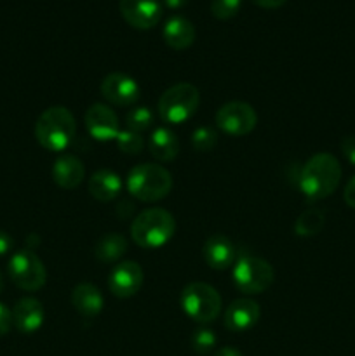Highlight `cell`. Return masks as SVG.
<instances>
[{
    "label": "cell",
    "mask_w": 355,
    "mask_h": 356,
    "mask_svg": "<svg viewBox=\"0 0 355 356\" xmlns=\"http://www.w3.org/2000/svg\"><path fill=\"white\" fill-rule=\"evenodd\" d=\"M341 165L331 153H317L305 163L299 176V190L308 200H322L336 191Z\"/></svg>",
    "instance_id": "obj_1"
},
{
    "label": "cell",
    "mask_w": 355,
    "mask_h": 356,
    "mask_svg": "<svg viewBox=\"0 0 355 356\" xmlns=\"http://www.w3.org/2000/svg\"><path fill=\"white\" fill-rule=\"evenodd\" d=\"M77 134V120L65 106H51L38 117L35 124V138L47 152H65Z\"/></svg>",
    "instance_id": "obj_2"
},
{
    "label": "cell",
    "mask_w": 355,
    "mask_h": 356,
    "mask_svg": "<svg viewBox=\"0 0 355 356\" xmlns=\"http://www.w3.org/2000/svg\"><path fill=\"white\" fill-rule=\"evenodd\" d=\"M176 233V219L166 209H146L139 212L131 225V236L141 249H159Z\"/></svg>",
    "instance_id": "obj_3"
},
{
    "label": "cell",
    "mask_w": 355,
    "mask_h": 356,
    "mask_svg": "<svg viewBox=\"0 0 355 356\" xmlns=\"http://www.w3.org/2000/svg\"><path fill=\"white\" fill-rule=\"evenodd\" d=\"M173 190V176L157 163H139L129 172L127 191L141 202H159Z\"/></svg>",
    "instance_id": "obj_4"
},
{
    "label": "cell",
    "mask_w": 355,
    "mask_h": 356,
    "mask_svg": "<svg viewBox=\"0 0 355 356\" xmlns=\"http://www.w3.org/2000/svg\"><path fill=\"white\" fill-rule=\"evenodd\" d=\"M200 92L188 82L176 83L169 87L159 99V115L164 122L171 125H180L190 120L198 110Z\"/></svg>",
    "instance_id": "obj_5"
},
{
    "label": "cell",
    "mask_w": 355,
    "mask_h": 356,
    "mask_svg": "<svg viewBox=\"0 0 355 356\" xmlns=\"http://www.w3.org/2000/svg\"><path fill=\"white\" fill-rule=\"evenodd\" d=\"M181 306L183 312L195 322L211 323L221 312V296L212 285L194 282L181 292Z\"/></svg>",
    "instance_id": "obj_6"
},
{
    "label": "cell",
    "mask_w": 355,
    "mask_h": 356,
    "mask_svg": "<svg viewBox=\"0 0 355 356\" xmlns=\"http://www.w3.org/2000/svg\"><path fill=\"white\" fill-rule=\"evenodd\" d=\"M274 268L261 257L247 256L235 263L232 280L242 294H261L274 284Z\"/></svg>",
    "instance_id": "obj_7"
},
{
    "label": "cell",
    "mask_w": 355,
    "mask_h": 356,
    "mask_svg": "<svg viewBox=\"0 0 355 356\" xmlns=\"http://www.w3.org/2000/svg\"><path fill=\"white\" fill-rule=\"evenodd\" d=\"M10 280L17 289L26 292H37L47 282V271L40 257L30 249H21L10 257L7 266Z\"/></svg>",
    "instance_id": "obj_8"
},
{
    "label": "cell",
    "mask_w": 355,
    "mask_h": 356,
    "mask_svg": "<svg viewBox=\"0 0 355 356\" xmlns=\"http://www.w3.org/2000/svg\"><path fill=\"white\" fill-rule=\"evenodd\" d=\"M214 122L219 131H223L225 134L242 138L256 127L258 115L251 104L242 103V101H232V103L223 104L216 111Z\"/></svg>",
    "instance_id": "obj_9"
},
{
    "label": "cell",
    "mask_w": 355,
    "mask_h": 356,
    "mask_svg": "<svg viewBox=\"0 0 355 356\" xmlns=\"http://www.w3.org/2000/svg\"><path fill=\"white\" fill-rule=\"evenodd\" d=\"M84 122H86L90 138L97 139V141L117 139L118 132H120V122H118L117 113L108 104L103 103L90 104L87 108Z\"/></svg>",
    "instance_id": "obj_10"
},
{
    "label": "cell",
    "mask_w": 355,
    "mask_h": 356,
    "mask_svg": "<svg viewBox=\"0 0 355 356\" xmlns=\"http://www.w3.org/2000/svg\"><path fill=\"white\" fill-rule=\"evenodd\" d=\"M143 285V270L134 261H122L108 277V289L115 298L129 299L139 292Z\"/></svg>",
    "instance_id": "obj_11"
},
{
    "label": "cell",
    "mask_w": 355,
    "mask_h": 356,
    "mask_svg": "<svg viewBox=\"0 0 355 356\" xmlns=\"http://www.w3.org/2000/svg\"><path fill=\"white\" fill-rule=\"evenodd\" d=\"M122 17L138 30H150L162 17V6L159 0H120Z\"/></svg>",
    "instance_id": "obj_12"
},
{
    "label": "cell",
    "mask_w": 355,
    "mask_h": 356,
    "mask_svg": "<svg viewBox=\"0 0 355 356\" xmlns=\"http://www.w3.org/2000/svg\"><path fill=\"white\" fill-rule=\"evenodd\" d=\"M101 94L115 106H131L139 99V86L125 73H110L101 82Z\"/></svg>",
    "instance_id": "obj_13"
},
{
    "label": "cell",
    "mask_w": 355,
    "mask_h": 356,
    "mask_svg": "<svg viewBox=\"0 0 355 356\" xmlns=\"http://www.w3.org/2000/svg\"><path fill=\"white\" fill-rule=\"evenodd\" d=\"M261 316L260 305L254 299H235L225 312V327L232 332H246L253 329Z\"/></svg>",
    "instance_id": "obj_14"
},
{
    "label": "cell",
    "mask_w": 355,
    "mask_h": 356,
    "mask_svg": "<svg viewBox=\"0 0 355 356\" xmlns=\"http://www.w3.org/2000/svg\"><path fill=\"white\" fill-rule=\"evenodd\" d=\"M13 325L21 334H33L44 323V308L35 298H23L13 308Z\"/></svg>",
    "instance_id": "obj_15"
},
{
    "label": "cell",
    "mask_w": 355,
    "mask_h": 356,
    "mask_svg": "<svg viewBox=\"0 0 355 356\" xmlns=\"http://www.w3.org/2000/svg\"><path fill=\"white\" fill-rule=\"evenodd\" d=\"M202 256L212 270H226L235 261V249L233 243L230 242L228 236L225 235H211L204 243Z\"/></svg>",
    "instance_id": "obj_16"
},
{
    "label": "cell",
    "mask_w": 355,
    "mask_h": 356,
    "mask_svg": "<svg viewBox=\"0 0 355 356\" xmlns=\"http://www.w3.org/2000/svg\"><path fill=\"white\" fill-rule=\"evenodd\" d=\"M86 176L82 160L75 155H61L52 165V179L59 188L75 190Z\"/></svg>",
    "instance_id": "obj_17"
},
{
    "label": "cell",
    "mask_w": 355,
    "mask_h": 356,
    "mask_svg": "<svg viewBox=\"0 0 355 356\" xmlns=\"http://www.w3.org/2000/svg\"><path fill=\"white\" fill-rule=\"evenodd\" d=\"M164 42L174 51H184L195 42V26L183 16H173L166 21L162 31Z\"/></svg>",
    "instance_id": "obj_18"
},
{
    "label": "cell",
    "mask_w": 355,
    "mask_h": 356,
    "mask_svg": "<svg viewBox=\"0 0 355 356\" xmlns=\"http://www.w3.org/2000/svg\"><path fill=\"white\" fill-rule=\"evenodd\" d=\"M72 305L86 318H96L104 306L103 294L93 284H79L72 291Z\"/></svg>",
    "instance_id": "obj_19"
},
{
    "label": "cell",
    "mask_w": 355,
    "mask_h": 356,
    "mask_svg": "<svg viewBox=\"0 0 355 356\" xmlns=\"http://www.w3.org/2000/svg\"><path fill=\"white\" fill-rule=\"evenodd\" d=\"M89 193L100 202H110L117 198L122 191V181L117 172L110 169H100L90 176Z\"/></svg>",
    "instance_id": "obj_20"
},
{
    "label": "cell",
    "mask_w": 355,
    "mask_h": 356,
    "mask_svg": "<svg viewBox=\"0 0 355 356\" xmlns=\"http://www.w3.org/2000/svg\"><path fill=\"white\" fill-rule=\"evenodd\" d=\"M150 153L160 162H173L180 153V141L167 127H159L150 136Z\"/></svg>",
    "instance_id": "obj_21"
},
{
    "label": "cell",
    "mask_w": 355,
    "mask_h": 356,
    "mask_svg": "<svg viewBox=\"0 0 355 356\" xmlns=\"http://www.w3.org/2000/svg\"><path fill=\"white\" fill-rule=\"evenodd\" d=\"M127 252V240L120 233H106L101 236L94 247V256L104 264L117 263Z\"/></svg>",
    "instance_id": "obj_22"
},
{
    "label": "cell",
    "mask_w": 355,
    "mask_h": 356,
    "mask_svg": "<svg viewBox=\"0 0 355 356\" xmlns=\"http://www.w3.org/2000/svg\"><path fill=\"white\" fill-rule=\"evenodd\" d=\"M324 222H326V214H324L322 209H306L296 219L294 232L301 238H310V236H315L322 232Z\"/></svg>",
    "instance_id": "obj_23"
},
{
    "label": "cell",
    "mask_w": 355,
    "mask_h": 356,
    "mask_svg": "<svg viewBox=\"0 0 355 356\" xmlns=\"http://www.w3.org/2000/svg\"><path fill=\"white\" fill-rule=\"evenodd\" d=\"M125 124H127V129L141 134L143 131H148L152 127L153 113L146 106H136L127 111V115H125Z\"/></svg>",
    "instance_id": "obj_24"
},
{
    "label": "cell",
    "mask_w": 355,
    "mask_h": 356,
    "mask_svg": "<svg viewBox=\"0 0 355 356\" xmlns=\"http://www.w3.org/2000/svg\"><path fill=\"white\" fill-rule=\"evenodd\" d=\"M117 146L122 153H127V155H138L145 148V139L139 132L131 131V129H124V131L118 132L117 136Z\"/></svg>",
    "instance_id": "obj_25"
},
{
    "label": "cell",
    "mask_w": 355,
    "mask_h": 356,
    "mask_svg": "<svg viewBox=\"0 0 355 356\" xmlns=\"http://www.w3.org/2000/svg\"><path fill=\"white\" fill-rule=\"evenodd\" d=\"M216 143H218V132L212 127H209V125L195 129L194 134H191V146L198 153L211 152L216 146Z\"/></svg>",
    "instance_id": "obj_26"
},
{
    "label": "cell",
    "mask_w": 355,
    "mask_h": 356,
    "mask_svg": "<svg viewBox=\"0 0 355 356\" xmlns=\"http://www.w3.org/2000/svg\"><path fill=\"white\" fill-rule=\"evenodd\" d=\"M190 343L195 353L207 355L214 350L216 334L212 332L211 329H207V327H200V329H197L194 334H191Z\"/></svg>",
    "instance_id": "obj_27"
},
{
    "label": "cell",
    "mask_w": 355,
    "mask_h": 356,
    "mask_svg": "<svg viewBox=\"0 0 355 356\" xmlns=\"http://www.w3.org/2000/svg\"><path fill=\"white\" fill-rule=\"evenodd\" d=\"M242 0H211V13L216 19H230L240 9Z\"/></svg>",
    "instance_id": "obj_28"
},
{
    "label": "cell",
    "mask_w": 355,
    "mask_h": 356,
    "mask_svg": "<svg viewBox=\"0 0 355 356\" xmlns=\"http://www.w3.org/2000/svg\"><path fill=\"white\" fill-rule=\"evenodd\" d=\"M13 327V313L6 305L0 302V336H6Z\"/></svg>",
    "instance_id": "obj_29"
},
{
    "label": "cell",
    "mask_w": 355,
    "mask_h": 356,
    "mask_svg": "<svg viewBox=\"0 0 355 356\" xmlns=\"http://www.w3.org/2000/svg\"><path fill=\"white\" fill-rule=\"evenodd\" d=\"M341 152H343L345 159L355 165V136H347L341 141Z\"/></svg>",
    "instance_id": "obj_30"
},
{
    "label": "cell",
    "mask_w": 355,
    "mask_h": 356,
    "mask_svg": "<svg viewBox=\"0 0 355 356\" xmlns=\"http://www.w3.org/2000/svg\"><path fill=\"white\" fill-rule=\"evenodd\" d=\"M345 202H347L348 207L355 209V176L348 181V184L345 186V193H343Z\"/></svg>",
    "instance_id": "obj_31"
},
{
    "label": "cell",
    "mask_w": 355,
    "mask_h": 356,
    "mask_svg": "<svg viewBox=\"0 0 355 356\" xmlns=\"http://www.w3.org/2000/svg\"><path fill=\"white\" fill-rule=\"evenodd\" d=\"M13 238H10L9 233L2 232L0 229V256H6L7 252H10V249H13Z\"/></svg>",
    "instance_id": "obj_32"
},
{
    "label": "cell",
    "mask_w": 355,
    "mask_h": 356,
    "mask_svg": "<svg viewBox=\"0 0 355 356\" xmlns=\"http://www.w3.org/2000/svg\"><path fill=\"white\" fill-rule=\"evenodd\" d=\"M256 6L263 7V9H278L281 6H284L287 0H253Z\"/></svg>",
    "instance_id": "obj_33"
},
{
    "label": "cell",
    "mask_w": 355,
    "mask_h": 356,
    "mask_svg": "<svg viewBox=\"0 0 355 356\" xmlns=\"http://www.w3.org/2000/svg\"><path fill=\"white\" fill-rule=\"evenodd\" d=\"M188 2H190V0H164V3H166L169 9H181V7L187 6Z\"/></svg>",
    "instance_id": "obj_34"
},
{
    "label": "cell",
    "mask_w": 355,
    "mask_h": 356,
    "mask_svg": "<svg viewBox=\"0 0 355 356\" xmlns=\"http://www.w3.org/2000/svg\"><path fill=\"white\" fill-rule=\"evenodd\" d=\"M214 356H242V353L237 350H233V348H221V350H219Z\"/></svg>",
    "instance_id": "obj_35"
},
{
    "label": "cell",
    "mask_w": 355,
    "mask_h": 356,
    "mask_svg": "<svg viewBox=\"0 0 355 356\" xmlns=\"http://www.w3.org/2000/svg\"><path fill=\"white\" fill-rule=\"evenodd\" d=\"M2 291H3V277L2 273H0V294H2Z\"/></svg>",
    "instance_id": "obj_36"
}]
</instances>
